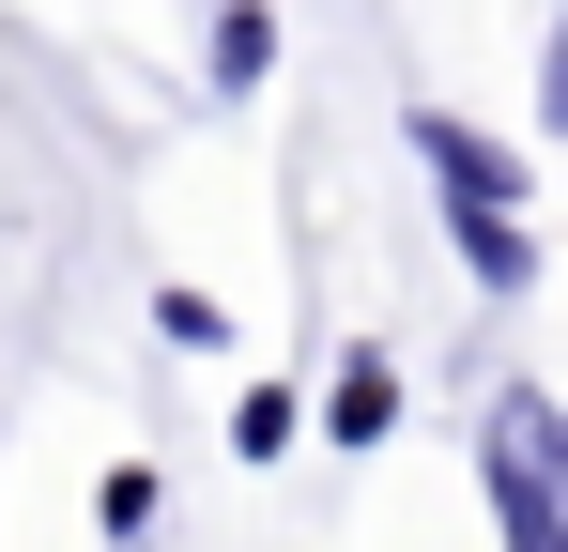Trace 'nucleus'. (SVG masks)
I'll use <instances>...</instances> for the list:
<instances>
[{
    "instance_id": "obj_5",
    "label": "nucleus",
    "mask_w": 568,
    "mask_h": 552,
    "mask_svg": "<svg viewBox=\"0 0 568 552\" xmlns=\"http://www.w3.org/2000/svg\"><path fill=\"white\" fill-rule=\"evenodd\" d=\"M446 231H462V262L491 276V292H523V276H538V231H523V215H446Z\"/></svg>"
},
{
    "instance_id": "obj_3",
    "label": "nucleus",
    "mask_w": 568,
    "mask_h": 552,
    "mask_svg": "<svg viewBox=\"0 0 568 552\" xmlns=\"http://www.w3.org/2000/svg\"><path fill=\"white\" fill-rule=\"evenodd\" d=\"M323 430H338V446H384V430H399V368L354 354V368H338V399H323Z\"/></svg>"
},
{
    "instance_id": "obj_6",
    "label": "nucleus",
    "mask_w": 568,
    "mask_h": 552,
    "mask_svg": "<svg viewBox=\"0 0 568 552\" xmlns=\"http://www.w3.org/2000/svg\"><path fill=\"white\" fill-rule=\"evenodd\" d=\"M154 338H170V354H215L231 323H215V292H154Z\"/></svg>"
},
{
    "instance_id": "obj_4",
    "label": "nucleus",
    "mask_w": 568,
    "mask_h": 552,
    "mask_svg": "<svg viewBox=\"0 0 568 552\" xmlns=\"http://www.w3.org/2000/svg\"><path fill=\"white\" fill-rule=\"evenodd\" d=\"M262 78H277V16L231 0V16H215V92H262Z\"/></svg>"
},
{
    "instance_id": "obj_1",
    "label": "nucleus",
    "mask_w": 568,
    "mask_h": 552,
    "mask_svg": "<svg viewBox=\"0 0 568 552\" xmlns=\"http://www.w3.org/2000/svg\"><path fill=\"white\" fill-rule=\"evenodd\" d=\"M554 460H568L554 399H538V384H507V399H491V522H507V552H568V522H554Z\"/></svg>"
},
{
    "instance_id": "obj_7",
    "label": "nucleus",
    "mask_w": 568,
    "mask_h": 552,
    "mask_svg": "<svg viewBox=\"0 0 568 552\" xmlns=\"http://www.w3.org/2000/svg\"><path fill=\"white\" fill-rule=\"evenodd\" d=\"M231 446H246V460H277V446H292V384H246V415H231Z\"/></svg>"
},
{
    "instance_id": "obj_2",
    "label": "nucleus",
    "mask_w": 568,
    "mask_h": 552,
    "mask_svg": "<svg viewBox=\"0 0 568 552\" xmlns=\"http://www.w3.org/2000/svg\"><path fill=\"white\" fill-rule=\"evenodd\" d=\"M415 154H430V184H446L462 215H523V170H507V154L476 139L462 108H415Z\"/></svg>"
}]
</instances>
